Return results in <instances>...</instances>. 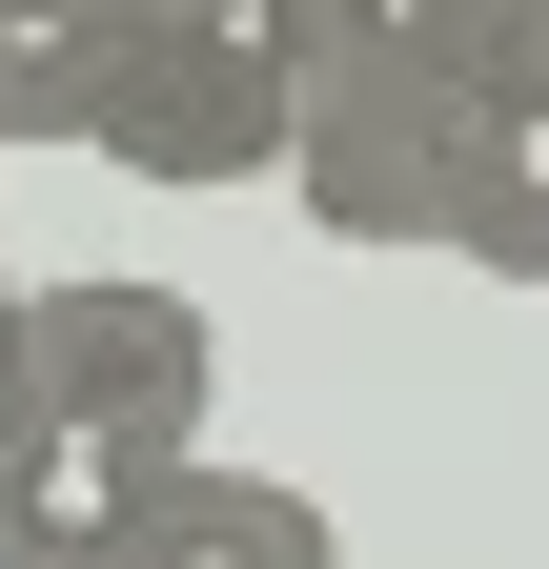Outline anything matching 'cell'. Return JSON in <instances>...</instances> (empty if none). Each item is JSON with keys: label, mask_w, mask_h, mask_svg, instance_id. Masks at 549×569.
<instances>
[{"label": "cell", "mask_w": 549, "mask_h": 569, "mask_svg": "<svg viewBox=\"0 0 549 569\" xmlns=\"http://www.w3.org/2000/svg\"><path fill=\"white\" fill-rule=\"evenodd\" d=\"M122 569H347V529H326V509H306L286 468H203V448H183Z\"/></svg>", "instance_id": "277c9868"}, {"label": "cell", "mask_w": 549, "mask_h": 569, "mask_svg": "<svg viewBox=\"0 0 549 569\" xmlns=\"http://www.w3.org/2000/svg\"><path fill=\"white\" fill-rule=\"evenodd\" d=\"M21 407L61 427H122V448H203V407H224V326L183 306V284H41L21 306V367H0Z\"/></svg>", "instance_id": "7a4b0ae2"}, {"label": "cell", "mask_w": 549, "mask_h": 569, "mask_svg": "<svg viewBox=\"0 0 549 569\" xmlns=\"http://www.w3.org/2000/svg\"><path fill=\"white\" fill-rule=\"evenodd\" d=\"M448 264H489V284H549V61L468 82V203H448Z\"/></svg>", "instance_id": "5b68a950"}, {"label": "cell", "mask_w": 549, "mask_h": 569, "mask_svg": "<svg viewBox=\"0 0 549 569\" xmlns=\"http://www.w3.org/2000/svg\"><path fill=\"white\" fill-rule=\"evenodd\" d=\"M306 61H407V82H509L549 61V0H286Z\"/></svg>", "instance_id": "8992f818"}, {"label": "cell", "mask_w": 549, "mask_h": 569, "mask_svg": "<svg viewBox=\"0 0 549 569\" xmlns=\"http://www.w3.org/2000/svg\"><path fill=\"white\" fill-rule=\"evenodd\" d=\"M163 468L183 448H122V427H61V407L0 387V569H122L143 509H163Z\"/></svg>", "instance_id": "3957f363"}, {"label": "cell", "mask_w": 549, "mask_h": 569, "mask_svg": "<svg viewBox=\"0 0 549 569\" xmlns=\"http://www.w3.org/2000/svg\"><path fill=\"white\" fill-rule=\"evenodd\" d=\"M21 306H41V284H21V264H0V367H21Z\"/></svg>", "instance_id": "ba28073f"}, {"label": "cell", "mask_w": 549, "mask_h": 569, "mask_svg": "<svg viewBox=\"0 0 549 569\" xmlns=\"http://www.w3.org/2000/svg\"><path fill=\"white\" fill-rule=\"evenodd\" d=\"M286 142H306L286 0H143L82 102V163H122V183H286Z\"/></svg>", "instance_id": "6da1fadb"}, {"label": "cell", "mask_w": 549, "mask_h": 569, "mask_svg": "<svg viewBox=\"0 0 549 569\" xmlns=\"http://www.w3.org/2000/svg\"><path fill=\"white\" fill-rule=\"evenodd\" d=\"M122 21H143V0H0V142H82Z\"/></svg>", "instance_id": "52a82bcc"}]
</instances>
